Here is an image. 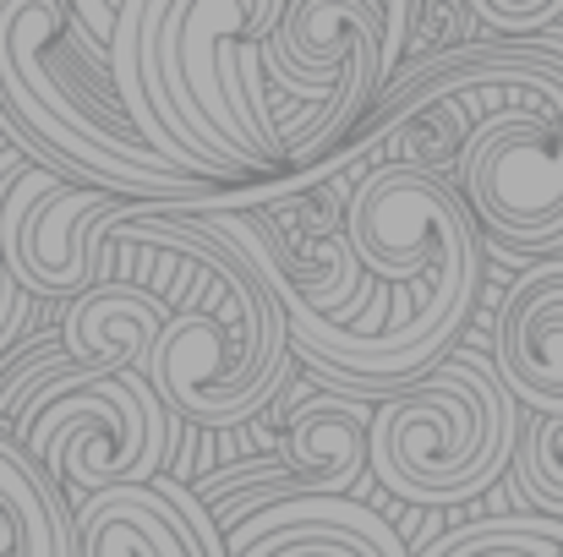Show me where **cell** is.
Listing matches in <instances>:
<instances>
[{
	"mask_svg": "<svg viewBox=\"0 0 563 557\" xmlns=\"http://www.w3.org/2000/svg\"><path fill=\"white\" fill-rule=\"evenodd\" d=\"M410 99L465 104L471 137L449 186L498 252L531 257L563 246V27L537 38H471L405 66L367 121Z\"/></svg>",
	"mask_w": 563,
	"mask_h": 557,
	"instance_id": "obj_1",
	"label": "cell"
},
{
	"mask_svg": "<svg viewBox=\"0 0 563 557\" xmlns=\"http://www.w3.org/2000/svg\"><path fill=\"white\" fill-rule=\"evenodd\" d=\"M0 104L71 186L143 208L224 202V186L176 176L143 148L110 93V49L77 33L66 0H0Z\"/></svg>",
	"mask_w": 563,
	"mask_h": 557,
	"instance_id": "obj_2",
	"label": "cell"
},
{
	"mask_svg": "<svg viewBox=\"0 0 563 557\" xmlns=\"http://www.w3.org/2000/svg\"><path fill=\"white\" fill-rule=\"evenodd\" d=\"M170 213L181 219L191 241L197 290L159 328L143 377L176 421L224 432L252 421L285 393L296 367L290 323L274 290L257 279V268L197 219V202H181Z\"/></svg>",
	"mask_w": 563,
	"mask_h": 557,
	"instance_id": "obj_3",
	"label": "cell"
},
{
	"mask_svg": "<svg viewBox=\"0 0 563 557\" xmlns=\"http://www.w3.org/2000/svg\"><path fill=\"white\" fill-rule=\"evenodd\" d=\"M520 443V404L493 377V361L460 350L373 404L367 476L416 509H454L482 498Z\"/></svg>",
	"mask_w": 563,
	"mask_h": 557,
	"instance_id": "obj_4",
	"label": "cell"
},
{
	"mask_svg": "<svg viewBox=\"0 0 563 557\" xmlns=\"http://www.w3.org/2000/svg\"><path fill=\"white\" fill-rule=\"evenodd\" d=\"M170 410L154 399L143 371H88L55 377L11 426L33 465L82 503L115 487H148L170 459Z\"/></svg>",
	"mask_w": 563,
	"mask_h": 557,
	"instance_id": "obj_5",
	"label": "cell"
},
{
	"mask_svg": "<svg viewBox=\"0 0 563 557\" xmlns=\"http://www.w3.org/2000/svg\"><path fill=\"white\" fill-rule=\"evenodd\" d=\"M263 82L301 104L323 110L307 126L301 176L323 170L377 110L388 88L383 60V5L377 0H290L279 27L263 38Z\"/></svg>",
	"mask_w": 563,
	"mask_h": 557,
	"instance_id": "obj_6",
	"label": "cell"
},
{
	"mask_svg": "<svg viewBox=\"0 0 563 557\" xmlns=\"http://www.w3.org/2000/svg\"><path fill=\"white\" fill-rule=\"evenodd\" d=\"M126 208L33 165L0 208V263L33 301H77L99 285V246Z\"/></svg>",
	"mask_w": 563,
	"mask_h": 557,
	"instance_id": "obj_7",
	"label": "cell"
},
{
	"mask_svg": "<svg viewBox=\"0 0 563 557\" xmlns=\"http://www.w3.org/2000/svg\"><path fill=\"white\" fill-rule=\"evenodd\" d=\"M493 377L531 415H563V263H537L498 307Z\"/></svg>",
	"mask_w": 563,
	"mask_h": 557,
	"instance_id": "obj_8",
	"label": "cell"
},
{
	"mask_svg": "<svg viewBox=\"0 0 563 557\" xmlns=\"http://www.w3.org/2000/svg\"><path fill=\"white\" fill-rule=\"evenodd\" d=\"M367 432L373 404L351 393H307L285 410V443L279 459L296 470L307 498H345L356 481H367Z\"/></svg>",
	"mask_w": 563,
	"mask_h": 557,
	"instance_id": "obj_9",
	"label": "cell"
},
{
	"mask_svg": "<svg viewBox=\"0 0 563 557\" xmlns=\"http://www.w3.org/2000/svg\"><path fill=\"white\" fill-rule=\"evenodd\" d=\"M165 323H170V307L148 285H93L88 296L66 301L60 345L77 367L126 377L148 367Z\"/></svg>",
	"mask_w": 563,
	"mask_h": 557,
	"instance_id": "obj_10",
	"label": "cell"
},
{
	"mask_svg": "<svg viewBox=\"0 0 563 557\" xmlns=\"http://www.w3.org/2000/svg\"><path fill=\"white\" fill-rule=\"evenodd\" d=\"M77 557H208V547L165 492L115 487L77 509Z\"/></svg>",
	"mask_w": 563,
	"mask_h": 557,
	"instance_id": "obj_11",
	"label": "cell"
},
{
	"mask_svg": "<svg viewBox=\"0 0 563 557\" xmlns=\"http://www.w3.org/2000/svg\"><path fill=\"white\" fill-rule=\"evenodd\" d=\"M0 557H77V509L0 426Z\"/></svg>",
	"mask_w": 563,
	"mask_h": 557,
	"instance_id": "obj_12",
	"label": "cell"
},
{
	"mask_svg": "<svg viewBox=\"0 0 563 557\" xmlns=\"http://www.w3.org/2000/svg\"><path fill=\"white\" fill-rule=\"evenodd\" d=\"M563 525L542 514H515V520H482L438 536L421 557H559Z\"/></svg>",
	"mask_w": 563,
	"mask_h": 557,
	"instance_id": "obj_13",
	"label": "cell"
},
{
	"mask_svg": "<svg viewBox=\"0 0 563 557\" xmlns=\"http://www.w3.org/2000/svg\"><path fill=\"white\" fill-rule=\"evenodd\" d=\"M509 470L548 520H563V415H531V426H520Z\"/></svg>",
	"mask_w": 563,
	"mask_h": 557,
	"instance_id": "obj_14",
	"label": "cell"
},
{
	"mask_svg": "<svg viewBox=\"0 0 563 557\" xmlns=\"http://www.w3.org/2000/svg\"><path fill=\"white\" fill-rule=\"evenodd\" d=\"M77 367L71 356H66V345L60 339H49V345H33V356H22L16 367L0 377V426L11 432L16 421H22V410L55 382V377H66V371Z\"/></svg>",
	"mask_w": 563,
	"mask_h": 557,
	"instance_id": "obj_15",
	"label": "cell"
},
{
	"mask_svg": "<svg viewBox=\"0 0 563 557\" xmlns=\"http://www.w3.org/2000/svg\"><path fill=\"white\" fill-rule=\"evenodd\" d=\"M471 16L498 27L504 38H537L563 27V0H471Z\"/></svg>",
	"mask_w": 563,
	"mask_h": 557,
	"instance_id": "obj_16",
	"label": "cell"
},
{
	"mask_svg": "<svg viewBox=\"0 0 563 557\" xmlns=\"http://www.w3.org/2000/svg\"><path fill=\"white\" fill-rule=\"evenodd\" d=\"M33 323V296L5 274V263H0V356L22 339V328Z\"/></svg>",
	"mask_w": 563,
	"mask_h": 557,
	"instance_id": "obj_17",
	"label": "cell"
},
{
	"mask_svg": "<svg viewBox=\"0 0 563 557\" xmlns=\"http://www.w3.org/2000/svg\"><path fill=\"white\" fill-rule=\"evenodd\" d=\"M0 143H11V148H22V154H27V159H33L38 170H49V176H60V165H55V159H49V154H44V148H38L33 137H27V132H22V126H16V121L5 115V104H0ZM60 181H66V176H60Z\"/></svg>",
	"mask_w": 563,
	"mask_h": 557,
	"instance_id": "obj_18",
	"label": "cell"
}]
</instances>
